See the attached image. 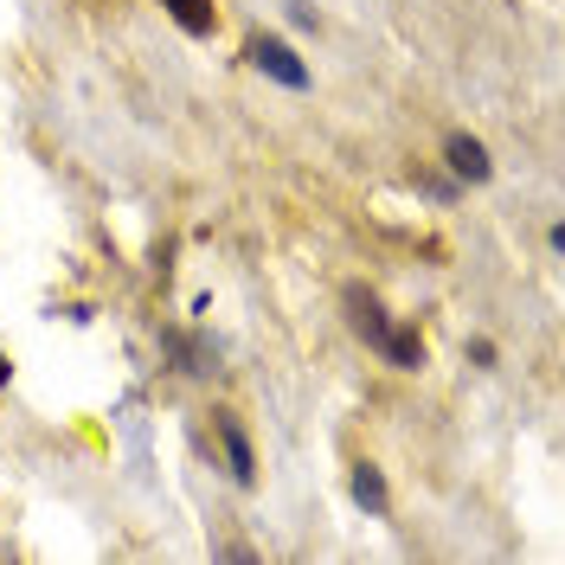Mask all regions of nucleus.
Here are the masks:
<instances>
[{"mask_svg":"<svg viewBox=\"0 0 565 565\" xmlns=\"http://www.w3.org/2000/svg\"><path fill=\"white\" fill-rule=\"evenodd\" d=\"M444 154H450V174H457V180H476V186H482V180L494 174L489 148H482L476 136H450V141H444Z\"/></svg>","mask_w":565,"mask_h":565,"instance_id":"nucleus-3","label":"nucleus"},{"mask_svg":"<svg viewBox=\"0 0 565 565\" xmlns=\"http://www.w3.org/2000/svg\"><path fill=\"white\" fill-rule=\"evenodd\" d=\"M353 501L373 508V514H386V476L373 462H353Z\"/></svg>","mask_w":565,"mask_h":565,"instance_id":"nucleus-6","label":"nucleus"},{"mask_svg":"<svg viewBox=\"0 0 565 565\" xmlns=\"http://www.w3.org/2000/svg\"><path fill=\"white\" fill-rule=\"evenodd\" d=\"M161 7H168V13H174L193 39H206L212 26H218V7H212V0H161Z\"/></svg>","mask_w":565,"mask_h":565,"instance_id":"nucleus-5","label":"nucleus"},{"mask_svg":"<svg viewBox=\"0 0 565 565\" xmlns=\"http://www.w3.org/2000/svg\"><path fill=\"white\" fill-rule=\"evenodd\" d=\"M7 380H13V366H7V353H0V386H7Z\"/></svg>","mask_w":565,"mask_h":565,"instance_id":"nucleus-7","label":"nucleus"},{"mask_svg":"<svg viewBox=\"0 0 565 565\" xmlns=\"http://www.w3.org/2000/svg\"><path fill=\"white\" fill-rule=\"evenodd\" d=\"M245 58H250L257 71H270L282 90H309V65H302V58H296V52H289L282 39H250Z\"/></svg>","mask_w":565,"mask_h":565,"instance_id":"nucleus-2","label":"nucleus"},{"mask_svg":"<svg viewBox=\"0 0 565 565\" xmlns=\"http://www.w3.org/2000/svg\"><path fill=\"white\" fill-rule=\"evenodd\" d=\"M218 437H225V457H232V476L238 482H257V457H250V444H245V430H238V418L232 412H218Z\"/></svg>","mask_w":565,"mask_h":565,"instance_id":"nucleus-4","label":"nucleus"},{"mask_svg":"<svg viewBox=\"0 0 565 565\" xmlns=\"http://www.w3.org/2000/svg\"><path fill=\"white\" fill-rule=\"evenodd\" d=\"M341 302H348V328L366 341V348H380L398 373H418V366H424V334H412V328H392V316L380 309V296H373V289H360V282H353Z\"/></svg>","mask_w":565,"mask_h":565,"instance_id":"nucleus-1","label":"nucleus"}]
</instances>
